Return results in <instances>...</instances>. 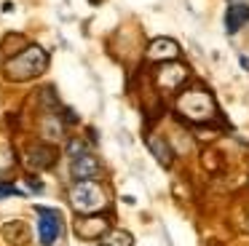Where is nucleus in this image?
Returning <instances> with one entry per match:
<instances>
[{"label":"nucleus","mask_w":249,"mask_h":246,"mask_svg":"<svg viewBox=\"0 0 249 246\" xmlns=\"http://www.w3.org/2000/svg\"><path fill=\"white\" fill-rule=\"evenodd\" d=\"M17 158H14V150L8 144H0V179H6V174L14 169Z\"/></svg>","instance_id":"f8f14e48"},{"label":"nucleus","mask_w":249,"mask_h":246,"mask_svg":"<svg viewBox=\"0 0 249 246\" xmlns=\"http://www.w3.org/2000/svg\"><path fill=\"white\" fill-rule=\"evenodd\" d=\"M62 238V217L56 209H38V241L54 246Z\"/></svg>","instance_id":"20e7f679"},{"label":"nucleus","mask_w":249,"mask_h":246,"mask_svg":"<svg viewBox=\"0 0 249 246\" xmlns=\"http://www.w3.org/2000/svg\"><path fill=\"white\" fill-rule=\"evenodd\" d=\"M147 144H150L153 155H156V158L161 160L163 166H169V163H172V150H169V144L163 142V139H158V137H150V139H147Z\"/></svg>","instance_id":"9d476101"},{"label":"nucleus","mask_w":249,"mask_h":246,"mask_svg":"<svg viewBox=\"0 0 249 246\" xmlns=\"http://www.w3.org/2000/svg\"><path fill=\"white\" fill-rule=\"evenodd\" d=\"M70 206L75 209L78 214H97L99 209L107 206V195L99 185H94L91 179L78 182L70 190Z\"/></svg>","instance_id":"7ed1b4c3"},{"label":"nucleus","mask_w":249,"mask_h":246,"mask_svg":"<svg viewBox=\"0 0 249 246\" xmlns=\"http://www.w3.org/2000/svg\"><path fill=\"white\" fill-rule=\"evenodd\" d=\"M70 155H72V158H78V155H83V142H78V139H72V142H70Z\"/></svg>","instance_id":"2eb2a0df"},{"label":"nucleus","mask_w":249,"mask_h":246,"mask_svg":"<svg viewBox=\"0 0 249 246\" xmlns=\"http://www.w3.org/2000/svg\"><path fill=\"white\" fill-rule=\"evenodd\" d=\"M131 244H134V238L126 230H113V233L102 235V246H131Z\"/></svg>","instance_id":"9b49d317"},{"label":"nucleus","mask_w":249,"mask_h":246,"mask_svg":"<svg viewBox=\"0 0 249 246\" xmlns=\"http://www.w3.org/2000/svg\"><path fill=\"white\" fill-rule=\"evenodd\" d=\"M177 112L193 123H206L212 118H217V105H214L209 91L193 88V91H185L177 99Z\"/></svg>","instance_id":"f03ea898"},{"label":"nucleus","mask_w":249,"mask_h":246,"mask_svg":"<svg viewBox=\"0 0 249 246\" xmlns=\"http://www.w3.org/2000/svg\"><path fill=\"white\" fill-rule=\"evenodd\" d=\"M105 230H107V219L105 217H83L75 222V233L83 241H99L105 235Z\"/></svg>","instance_id":"0eeeda50"},{"label":"nucleus","mask_w":249,"mask_h":246,"mask_svg":"<svg viewBox=\"0 0 249 246\" xmlns=\"http://www.w3.org/2000/svg\"><path fill=\"white\" fill-rule=\"evenodd\" d=\"M40 131H43V137L51 139V142H54V139H59V137H62V126H59V121H56V115H49V118H46L43 126H40Z\"/></svg>","instance_id":"ddd939ff"},{"label":"nucleus","mask_w":249,"mask_h":246,"mask_svg":"<svg viewBox=\"0 0 249 246\" xmlns=\"http://www.w3.org/2000/svg\"><path fill=\"white\" fill-rule=\"evenodd\" d=\"M241 67H244V70H247V72H249V56H241Z\"/></svg>","instance_id":"dca6fc26"},{"label":"nucleus","mask_w":249,"mask_h":246,"mask_svg":"<svg viewBox=\"0 0 249 246\" xmlns=\"http://www.w3.org/2000/svg\"><path fill=\"white\" fill-rule=\"evenodd\" d=\"M179 53V46L172 40V37H158L147 46V59H156V62H166V59H174Z\"/></svg>","instance_id":"1a4fd4ad"},{"label":"nucleus","mask_w":249,"mask_h":246,"mask_svg":"<svg viewBox=\"0 0 249 246\" xmlns=\"http://www.w3.org/2000/svg\"><path fill=\"white\" fill-rule=\"evenodd\" d=\"M46 67H49V53H46L40 46H27L22 53H17L14 59H8L3 70H6L8 80L22 83V80H33L35 75H40Z\"/></svg>","instance_id":"f257e3e1"},{"label":"nucleus","mask_w":249,"mask_h":246,"mask_svg":"<svg viewBox=\"0 0 249 246\" xmlns=\"http://www.w3.org/2000/svg\"><path fill=\"white\" fill-rule=\"evenodd\" d=\"M244 24H249V5L247 3H231L225 11V30L228 35H236Z\"/></svg>","instance_id":"6e6552de"},{"label":"nucleus","mask_w":249,"mask_h":246,"mask_svg":"<svg viewBox=\"0 0 249 246\" xmlns=\"http://www.w3.org/2000/svg\"><path fill=\"white\" fill-rule=\"evenodd\" d=\"M188 78V67L185 64H177V62H163L161 67L156 70V86L161 91H177L179 86L185 83Z\"/></svg>","instance_id":"39448f33"},{"label":"nucleus","mask_w":249,"mask_h":246,"mask_svg":"<svg viewBox=\"0 0 249 246\" xmlns=\"http://www.w3.org/2000/svg\"><path fill=\"white\" fill-rule=\"evenodd\" d=\"M8 195H22V190H17V187H11V185H0V201L8 198Z\"/></svg>","instance_id":"4468645a"},{"label":"nucleus","mask_w":249,"mask_h":246,"mask_svg":"<svg viewBox=\"0 0 249 246\" xmlns=\"http://www.w3.org/2000/svg\"><path fill=\"white\" fill-rule=\"evenodd\" d=\"M70 174H72L75 182L97 179L99 176V160L94 158V155H89V153L78 155V158H72V163H70Z\"/></svg>","instance_id":"423d86ee"}]
</instances>
